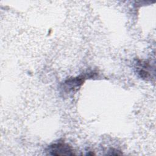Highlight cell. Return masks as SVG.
I'll return each mask as SVG.
<instances>
[{
	"instance_id": "cell-2",
	"label": "cell",
	"mask_w": 156,
	"mask_h": 156,
	"mask_svg": "<svg viewBox=\"0 0 156 156\" xmlns=\"http://www.w3.org/2000/svg\"><path fill=\"white\" fill-rule=\"evenodd\" d=\"M84 81V77H73L71 79H68L65 82L66 88H68L69 90H74V88L80 87Z\"/></svg>"
},
{
	"instance_id": "cell-1",
	"label": "cell",
	"mask_w": 156,
	"mask_h": 156,
	"mask_svg": "<svg viewBox=\"0 0 156 156\" xmlns=\"http://www.w3.org/2000/svg\"><path fill=\"white\" fill-rule=\"evenodd\" d=\"M48 151L52 155H75L70 146L63 143L53 144L49 146Z\"/></svg>"
}]
</instances>
